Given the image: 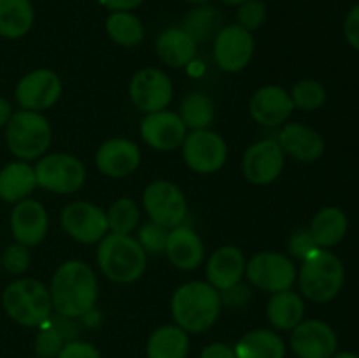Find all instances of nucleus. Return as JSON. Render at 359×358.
Here are the masks:
<instances>
[{"mask_svg": "<svg viewBox=\"0 0 359 358\" xmlns=\"http://www.w3.org/2000/svg\"><path fill=\"white\" fill-rule=\"evenodd\" d=\"M51 304L58 314L69 318H83L93 311L98 297V283L95 272L88 263L70 260L53 276L49 284Z\"/></svg>", "mask_w": 359, "mask_h": 358, "instance_id": "1", "label": "nucleus"}, {"mask_svg": "<svg viewBox=\"0 0 359 358\" xmlns=\"http://www.w3.org/2000/svg\"><path fill=\"white\" fill-rule=\"evenodd\" d=\"M0 260H2V267L7 272L13 274V276H20L30 265V251H28L27 246L16 242V244L7 246Z\"/></svg>", "mask_w": 359, "mask_h": 358, "instance_id": "39", "label": "nucleus"}, {"mask_svg": "<svg viewBox=\"0 0 359 358\" xmlns=\"http://www.w3.org/2000/svg\"><path fill=\"white\" fill-rule=\"evenodd\" d=\"M223 4H226V6H241V4L248 2V0H221Z\"/></svg>", "mask_w": 359, "mask_h": 358, "instance_id": "49", "label": "nucleus"}, {"mask_svg": "<svg viewBox=\"0 0 359 358\" xmlns=\"http://www.w3.org/2000/svg\"><path fill=\"white\" fill-rule=\"evenodd\" d=\"M156 53L170 67H184L196 56V42L181 27H170L156 39Z\"/></svg>", "mask_w": 359, "mask_h": 358, "instance_id": "24", "label": "nucleus"}, {"mask_svg": "<svg viewBox=\"0 0 359 358\" xmlns=\"http://www.w3.org/2000/svg\"><path fill=\"white\" fill-rule=\"evenodd\" d=\"M37 358H39V357H37Z\"/></svg>", "mask_w": 359, "mask_h": 358, "instance_id": "52", "label": "nucleus"}, {"mask_svg": "<svg viewBox=\"0 0 359 358\" xmlns=\"http://www.w3.org/2000/svg\"><path fill=\"white\" fill-rule=\"evenodd\" d=\"M277 142L284 154L300 161H314L325 153L323 137L304 123H286L280 128Z\"/></svg>", "mask_w": 359, "mask_h": 358, "instance_id": "21", "label": "nucleus"}, {"mask_svg": "<svg viewBox=\"0 0 359 358\" xmlns=\"http://www.w3.org/2000/svg\"><path fill=\"white\" fill-rule=\"evenodd\" d=\"M332 358H359V354L351 353V351H342V353H335Z\"/></svg>", "mask_w": 359, "mask_h": 358, "instance_id": "48", "label": "nucleus"}, {"mask_svg": "<svg viewBox=\"0 0 359 358\" xmlns=\"http://www.w3.org/2000/svg\"><path fill=\"white\" fill-rule=\"evenodd\" d=\"M337 346L335 330L321 319H304L291 330V347L298 358H332Z\"/></svg>", "mask_w": 359, "mask_h": 358, "instance_id": "14", "label": "nucleus"}, {"mask_svg": "<svg viewBox=\"0 0 359 358\" xmlns=\"http://www.w3.org/2000/svg\"><path fill=\"white\" fill-rule=\"evenodd\" d=\"M0 269H2V260H0Z\"/></svg>", "mask_w": 359, "mask_h": 358, "instance_id": "51", "label": "nucleus"}, {"mask_svg": "<svg viewBox=\"0 0 359 358\" xmlns=\"http://www.w3.org/2000/svg\"><path fill=\"white\" fill-rule=\"evenodd\" d=\"M174 88L170 77L158 69H142L130 81V98L139 111H163L172 100Z\"/></svg>", "mask_w": 359, "mask_h": 358, "instance_id": "13", "label": "nucleus"}, {"mask_svg": "<svg viewBox=\"0 0 359 358\" xmlns=\"http://www.w3.org/2000/svg\"><path fill=\"white\" fill-rule=\"evenodd\" d=\"M189 4H195V6H205V4H209L210 0H188Z\"/></svg>", "mask_w": 359, "mask_h": 358, "instance_id": "50", "label": "nucleus"}, {"mask_svg": "<svg viewBox=\"0 0 359 358\" xmlns=\"http://www.w3.org/2000/svg\"><path fill=\"white\" fill-rule=\"evenodd\" d=\"M294 107L302 111H316L326 102V88L316 79H302L291 90Z\"/></svg>", "mask_w": 359, "mask_h": 358, "instance_id": "35", "label": "nucleus"}, {"mask_svg": "<svg viewBox=\"0 0 359 358\" xmlns=\"http://www.w3.org/2000/svg\"><path fill=\"white\" fill-rule=\"evenodd\" d=\"M284 168V153L276 139H263L252 144L242 158V171L252 185H270Z\"/></svg>", "mask_w": 359, "mask_h": 358, "instance_id": "16", "label": "nucleus"}, {"mask_svg": "<svg viewBox=\"0 0 359 358\" xmlns=\"http://www.w3.org/2000/svg\"><path fill=\"white\" fill-rule=\"evenodd\" d=\"M298 283L305 297L318 304L333 300L342 291L346 281L344 263L335 253L316 248L307 258L302 260Z\"/></svg>", "mask_w": 359, "mask_h": 358, "instance_id": "3", "label": "nucleus"}, {"mask_svg": "<svg viewBox=\"0 0 359 358\" xmlns=\"http://www.w3.org/2000/svg\"><path fill=\"white\" fill-rule=\"evenodd\" d=\"M48 213L37 200H21L11 213V230L14 239L27 248L41 244L48 235Z\"/></svg>", "mask_w": 359, "mask_h": 358, "instance_id": "18", "label": "nucleus"}, {"mask_svg": "<svg viewBox=\"0 0 359 358\" xmlns=\"http://www.w3.org/2000/svg\"><path fill=\"white\" fill-rule=\"evenodd\" d=\"M62 95V81L49 69H39L21 77L16 86V100L27 111L41 112L56 104Z\"/></svg>", "mask_w": 359, "mask_h": 358, "instance_id": "15", "label": "nucleus"}, {"mask_svg": "<svg viewBox=\"0 0 359 358\" xmlns=\"http://www.w3.org/2000/svg\"><path fill=\"white\" fill-rule=\"evenodd\" d=\"M53 130L48 119L35 111L13 112L6 125V140L13 154L21 160H35L51 146Z\"/></svg>", "mask_w": 359, "mask_h": 358, "instance_id": "6", "label": "nucleus"}, {"mask_svg": "<svg viewBox=\"0 0 359 358\" xmlns=\"http://www.w3.org/2000/svg\"><path fill=\"white\" fill-rule=\"evenodd\" d=\"M186 126L177 112L156 111L147 114L140 125V135L147 146L158 151H174L186 139Z\"/></svg>", "mask_w": 359, "mask_h": 358, "instance_id": "17", "label": "nucleus"}, {"mask_svg": "<svg viewBox=\"0 0 359 358\" xmlns=\"http://www.w3.org/2000/svg\"><path fill=\"white\" fill-rule=\"evenodd\" d=\"M144 0H100V4L107 9H111L112 13H118V11H132L135 7H139Z\"/></svg>", "mask_w": 359, "mask_h": 358, "instance_id": "46", "label": "nucleus"}, {"mask_svg": "<svg viewBox=\"0 0 359 358\" xmlns=\"http://www.w3.org/2000/svg\"><path fill=\"white\" fill-rule=\"evenodd\" d=\"M97 262L109 279L119 284H128L144 274L147 253L137 239L111 232L98 244Z\"/></svg>", "mask_w": 359, "mask_h": 358, "instance_id": "4", "label": "nucleus"}, {"mask_svg": "<svg viewBox=\"0 0 359 358\" xmlns=\"http://www.w3.org/2000/svg\"><path fill=\"white\" fill-rule=\"evenodd\" d=\"M318 248V244L312 239L311 232L307 230H298L291 235L290 239V253L291 256H294L297 260H304L311 255L314 249Z\"/></svg>", "mask_w": 359, "mask_h": 358, "instance_id": "41", "label": "nucleus"}, {"mask_svg": "<svg viewBox=\"0 0 359 358\" xmlns=\"http://www.w3.org/2000/svg\"><path fill=\"white\" fill-rule=\"evenodd\" d=\"M35 186L34 167L25 161H13L0 171V199L4 202H21L34 192Z\"/></svg>", "mask_w": 359, "mask_h": 358, "instance_id": "27", "label": "nucleus"}, {"mask_svg": "<svg viewBox=\"0 0 359 358\" xmlns=\"http://www.w3.org/2000/svg\"><path fill=\"white\" fill-rule=\"evenodd\" d=\"M223 25V16H221L219 9L214 6H198L196 9L189 11L186 14L184 21H182L181 28L196 42H207L217 35Z\"/></svg>", "mask_w": 359, "mask_h": 358, "instance_id": "31", "label": "nucleus"}, {"mask_svg": "<svg viewBox=\"0 0 359 358\" xmlns=\"http://www.w3.org/2000/svg\"><path fill=\"white\" fill-rule=\"evenodd\" d=\"M144 207L151 221L161 227L172 228L184 223L188 216V202L177 185L165 179L153 181L144 192Z\"/></svg>", "mask_w": 359, "mask_h": 358, "instance_id": "8", "label": "nucleus"}, {"mask_svg": "<svg viewBox=\"0 0 359 358\" xmlns=\"http://www.w3.org/2000/svg\"><path fill=\"white\" fill-rule=\"evenodd\" d=\"M177 114L186 128L195 132V130H209L216 111H214V104L209 95L202 93V91H193L182 98Z\"/></svg>", "mask_w": 359, "mask_h": 358, "instance_id": "32", "label": "nucleus"}, {"mask_svg": "<svg viewBox=\"0 0 359 358\" xmlns=\"http://www.w3.org/2000/svg\"><path fill=\"white\" fill-rule=\"evenodd\" d=\"M2 304L7 314L23 326H42L53 314L51 295L37 279H16L6 288Z\"/></svg>", "mask_w": 359, "mask_h": 358, "instance_id": "5", "label": "nucleus"}, {"mask_svg": "<svg viewBox=\"0 0 359 358\" xmlns=\"http://www.w3.org/2000/svg\"><path fill=\"white\" fill-rule=\"evenodd\" d=\"M344 35L351 48L359 51V4L347 13L346 21H344Z\"/></svg>", "mask_w": 359, "mask_h": 358, "instance_id": "44", "label": "nucleus"}, {"mask_svg": "<svg viewBox=\"0 0 359 358\" xmlns=\"http://www.w3.org/2000/svg\"><path fill=\"white\" fill-rule=\"evenodd\" d=\"M170 309L175 325L189 333H202L209 330L219 316V291L205 281H189L175 290Z\"/></svg>", "mask_w": 359, "mask_h": 358, "instance_id": "2", "label": "nucleus"}, {"mask_svg": "<svg viewBox=\"0 0 359 358\" xmlns=\"http://www.w3.org/2000/svg\"><path fill=\"white\" fill-rule=\"evenodd\" d=\"M186 165L198 174H212L224 165L228 158L226 142L210 130H195L182 142Z\"/></svg>", "mask_w": 359, "mask_h": 358, "instance_id": "10", "label": "nucleus"}, {"mask_svg": "<svg viewBox=\"0 0 359 358\" xmlns=\"http://www.w3.org/2000/svg\"><path fill=\"white\" fill-rule=\"evenodd\" d=\"M266 316L277 330H293L294 326L304 321V298L291 290L272 293L269 307H266Z\"/></svg>", "mask_w": 359, "mask_h": 358, "instance_id": "28", "label": "nucleus"}, {"mask_svg": "<svg viewBox=\"0 0 359 358\" xmlns=\"http://www.w3.org/2000/svg\"><path fill=\"white\" fill-rule=\"evenodd\" d=\"M11 116H13V107L6 98L0 97V126H6L9 123Z\"/></svg>", "mask_w": 359, "mask_h": 358, "instance_id": "47", "label": "nucleus"}, {"mask_svg": "<svg viewBox=\"0 0 359 358\" xmlns=\"http://www.w3.org/2000/svg\"><path fill=\"white\" fill-rule=\"evenodd\" d=\"M235 358H284L286 344L273 330H251L238 339Z\"/></svg>", "mask_w": 359, "mask_h": 358, "instance_id": "26", "label": "nucleus"}, {"mask_svg": "<svg viewBox=\"0 0 359 358\" xmlns=\"http://www.w3.org/2000/svg\"><path fill=\"white\" fill-rule=\"evenodd\" d=\"M165 253L172 265L177 267L179 270L198 269L205 256L202 239L191 227H186L184 223L168 232Z\"/></svg>", "mask_w": 359, "mask_h": 358, "instance_id": "22", "label": "nucleus"}, {"mask_svg": "<svg viewBox=\"0 0 359 358\" xmlns=\"http://www.w3.org/2000/svg\"><path fill=\"white\" fill-rule=\"evenodd\" d=\"M245 276L252 286L263 291L291 290L297 281V267L286 255L273 251L258 253L245 265Z\"/></svg>", "mask_w": 359, "mask_h": 358, "instance_id": "9", "label": "nucleus"}, {"mask_svg": "<svg viewBox=\"0 0 359 358\" xmlns=\"http://www.w3.org/2000/svg\"><path fill=\"white\" fill-rule=\"evenodd\" d=\"M95 161L102 174L116 179L125 178L140 165V150L133 140L114 137L98 147Z\"/></svg>", "mask_w": 359, "mask_h": 358, "instance_id": "19", "label": "nucleus"}, {"mask_svg": "<svg viewBox=\"0 0 359 358\" xmlns=\"http://www.w3.org/2000/svg\"><path fill=\"white\" fill-rule=\"evenodd\" d=\"M168 228L161 227V225L154 223V221H147L139 228V235H137V242L142 246V249L151 255H161L167 248L168 239Z\"/></svg>", "mask_w": 359, "mask_h": 358, "instance_id": "36", "label": "nucleus"}, {"mask_svg": "<svg viewBox=\"0 0 359 358\" xmlns=\"http://www.w3.org/2000/svg\"><path fill=\"white\" fill-rule=\"evenodd\" d=\"M34 6L30 0H0V35L20 39L34 25Z\"/></svg>", "mask_w": 359, "mask_h": 358, "instance_id": "30", "label": "nucleus"}, {"mask_svg": "<svg viewBox=\"0 0 359 358\" xmlns=\"http://www.w3.org/2000/svg\"><path fill=\"white\" fill-rule=\"evenodd\" d=\"M188 350V332L179 325L160 326L147 340V358H186Z\"/></svg>", "mask_w": 359, "mask_h": 358, "instance_id": "29", "label": "nucleus"}, {"mask_svg": "<svg viewBox=\"0 0 359 358\" xmlns=\"http://www.w3.org/2000/svg\"><path fill=\"white\" fill-rule=\"evenodd\" d=\"M294 105L291 95L280 86H263L256 91L249 102L252 119L263 126H279L293 112Z\"/></svg>", "mask_w": 359, "mask_h": 358, "instance_id": "20", "label": "nucleus"}, {"mask_svg": "<svg viewBox=\"0 0 359 358\" xmlns=\"http://www.w3.org/2000/svg\"><path fill=\"white\" fill-rule=\"evenodd\" d=\"M63 346H65L63 337L48 323L39 326V333L35 337V353L39 354V358H56Z\"/></svg>", "mask_w": 359, "mask_h": 358, "instance_id": "37", "label": "nucleus"}, {"mask_svg": "<svg viewBox=\"0 0 359 358\" xmlns=\"http://www.w3.org/2000/svg\"><path fill=\"white\" fill-rule=\"evenodd\" d=\"M266 18V6L262 0H248L241 4L237 9V25H241L245 30H258Z\"/></svg>", "mask_w": 359, "mask_h": 358, "instance_id": "38", "label": "nucleus"}, {"mask_svg": "<svg viewBox=\"0 0 359 358\" xmlns=\"http://www.w3.org/2000/svg\"><path fill=\"white\" fill-rule=\"evenodd\" d=\"M255 53L252 34L241 25L223 27L214 37V60L224 72H241L249 65Z\"/></svg>", "mask_w": 359, "mask_h": 358, "instance_id": "12", "label": "nucleus"}, {"mask_svg": "<svg viewBox=\"0 0 359 358\" xmlns=\"http://www.w3.org/2000/svg\"><path fill=\"white\" fill-rule=\"evenodd\" d=\"M60 221L67 235L83 244L100 242L109 232L107 213L95 204L83 202V200L69 204L62 211Z\"/></svg>", "mask_w": 359, "mask_h": 358, "instance_id": "11", "label": "nucleus"}, {"mask_svg": "<svg viewBox=\"0 0 359 358\" xmlns=\"http://www.w3.org/2000/svg\"><path fill=\"white\" fill-rule=\"evenodd\" d=\"M221 298V307H230V309H238L244 307L249 300H251V290H249L245 284L237 283L233 286L226 288V290L219 291Z\"/></svg>", "mask_w": 359, "mask_h": 358, "instance_id": "40", "label": "nucleus"}, {"mask_svg": "<svg viewBox=\"0 0 359 358\" xmlns=\"http://www.w3.org/2000/svg\"><path fill=\"white\" fill-rule=\"evenodd\" d=\"M349 230V220L340 207H325L312 220L309 232L318 248H333L344 241Z\"/></svg>", "mask_w": 359, "mask_h": 358, "instance_id": "25", "label": "nucleus"}, {"mask_svg": "<svg viewBox=\"0 0 359 358\" xmlns=\"http://www.w3.org/2000/svg\"><path fill=\"white\" fill-rule=\"evenodd\" d=\"M139 207L132 199H119L109 207L107 221L112 234L130 235L139 225Z\"/></svg>", "mask_w": 359, "mask_h": 358, "instance_id": "34", "label": "nucleus"}, {"mask_svg": "<svg viewBox=\"0 0 359 358\" xmlns=\"http://www.w3.org/2000/svg\"><path fill=\"white\" fill-rule=\"evenodd\" d=\"M34 171L37 186L58 195L77 192L86 179L83 161L69 153L46 154L39 160Z\"/></svg>", "mask_w": 359, "mask_h": 358, "instance_id": "7", "label": "nucleus"}, {"mask_svg": "<svg viewBox=\"0 0 359 358\" xmlns=\"http://www.w3.org/2000/svg\"><path fill=\"white\" fill-rule=\"evenodd\" d=\"M200 358H235V351L224 343H212L203 347Z\"/></svg>", "mask_w": 359, "mask_h": 358, "instance_id": "45", "label": "nucleus"}, {"mask_svg": "<svg viewBox=\"0 0 359 358\" xmlns=\"http://www.w3.org/2000/svg\"><path fill=\"white\" fill-rule=\"evenodd\" d=\"M56 358H100V353L93 344L76 339L65 343V346L62 347Z\"/></svg>", "mask_w": 359, "mask_h": 358, "instance_id": "43", "label": "nucleus"}, {"mask_svg": "<svg viewBox=\"0 0 359 358\" xmlns=\"http://www.w3.org/2000/svg\"><path fill=\"white\" fill-rule=\"evenodd\" d=\"M105 30L116 44L125 46V48H133L144 41L142 23L130 11L112 13L105 21Z\"/></svg>", "mask_w": 359, "mask_h": 358, "instance_id": "33", "label": "nucleus"}, {"mask_svg": "<svg viewBox=\"0 0 359 358\" xmlns=\"http://www.w3.org/2000/svg\"><path fill=\"white\" fill-rule=\"evenodd\" d=\"M245 256L237 246H223L207 262V279L217 291L241 283L245 274Z\"/></svg>", "mask_w": 359, "mask_h": 358, "instance_id": "23", "label": "nucleus"}, {"mask_svg": "<svg viewBox=\"0 0 359 358\" xmlns=\"http://www.w3.org/2000/svg\"><path fill=\"white\" fill-rule=\"evenodd\" d=\"M46 323H48L53 330H56V332L63 337L65 343L76 340L77 336H79V326L74 321V318H69V316H63L56 312V314L49 316V319Z\"/></svg>", "mask_w": 359, "mask_h": 358, "instance_id": "42", "label": "nucleus"}]
</instances>
